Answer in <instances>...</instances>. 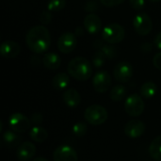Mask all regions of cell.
I'll return each instance as SVG.
<instances>
[{
  "mask_svg": "<svg viewBox=\"0 0 161 161\" xmlns=\"http://www.w3.org/2000/svg\"><path fill=\"white\" fill-rule=\"evenodd\" d=\"M29 137L32 141L39 142V143H42L44 142L47 138H48V132L45 128L39 126V125H35L33 127L30 128L29 130Z\"/></svg>",
  "mask_w": 161,
  "mask_h": 161,
  "instance_id": "19",
  "label": "cell"
},
{
  "mask_svg": "<svg viewBox=\"0 0 161 161\" xmlns=\"http://www.w3.org/2000/svg\"><path fill=\"white\" fill-rule=\"evenodd\" d=\"M83 25L87 32L91 34H96L97 32H99V30L102 27V21L99 18V16H97L96 14L90 13L85 16Z\"/></svg>",
  "mask_w": 161,
  "mask_h": 161,
  "instance_id": "15",
  "label": "cell"
},
{
  "mask_svg": "<svg viewBox=\"0 0 161 161\" xmlns=\"http://www.w3.org/2000/svg\"><path fill=\"white\" fill-rule=\"evenodd\" d=\"M140 92H141V95L143 98L150 99V98L154 97L157 94V92H158V86H157L156 83H154L152 81L145 82L141 87Z\"/></svg>",
  "mask_w": 161,
  "mask_h": 161,
  "instance_id": "22",
  "label": "cell"
},
{
  "mask_svg": "<svg viewBox=\"0 0 161 161\" xmlns=\"http://www.w3.org/2000/svg\"><path fill=\"white\" fill-rule=\"evenodd\" d=\"M129 4L133 9L141 10L144 7L145 2H144V0H129Z\"/></svg>",
  "mask_w": 161,
  "mask_h": 161,
  "instance_id": "29",
  "label": "cell"
},
{
  "mask_svg": "<svg viewBox=\"0 0 161 161\" xmlns=\"http://www.w3.org/2000/svg\"><path fill=\"white\" fill-rule=\"evenodd\" d=\"M42 62L48 70H57L61 64V58L57 53L49 52L43 56Z\"/></svg>",
  "mask_w": 161,
  "mask_h": 161,
  "instance_id": "18",
  "label": "cell"
},
{
  "mask_svg": "<svg viewBox=\"0 0 161 161\" xmlns=\"http://www.w3.org/2000/svg\"><path fill=\"white\" fill-rule=\"evenodd\" d=\"M85 120L92 125H103L108 117L107 109L100 105H92L86 108L84 112Z\"/></svg>",
  "mask_w": 161,
  "mask_h": 161,
  "instance_id": "3",
  "label": "cell"
},
{
  "mask_svg": "<svg viewBox=\"0 0 161 161\" xmlns=\"http://www.w3.org/2000/svg\"><path fill=\"white\" fill-rule=\"evenodd\" d=\"M63 101L69 108H75L81 102V96L79 92L75 89H68L63 93Z\"/></svg>",
  "mask_w": 161,
  "mask_h": 161,
  "instance_id": "17",
  "label": "cell"
},
{
  "mask_svg": "<svg viewBox=\"0 0 161 161\" xmlns=\"http://www.w3.org/2000/svg\"><path fill=\"white\" fill-rule=\"evenodd\" d=\"M66 6V0H49L47 3V9L49 11H59Z\"/></svg>",
  "mask_w": 161,
  "mask_h": 161,
  "instance_id": "26",
  "label": "cell"
},
{
  "mask_svg": "<svg viewBox=\"0 0 161 161\" xmlns=\"http://www.w3.org/2000/svg\"><path fill=\"white\" fill-rule=\"evenodd\" d=\"M153 64H154V66L157 69H158V70L161 71V52L160 53H158L154 57V58H153Z\"/></svg>",
  "mask_w": 161,
  "mask_h": 161,
  "instance_id": "32",
  "label": "cell"
},
{
  "mask_svg": "<svg viewBox=\"0 0 161 161\" xmlns=\"http://www.w3.org/2000/svg\"><path fill=\"white\" fill-rule=\"evenodd\" d=\"M39 19H40V22H41L42 24L47 25V24H49V23L52 21L53 16H52L51 12H50L49 10H47V11L42 12V14L40 15V18H39Z\"/></svg>",
  "mask_w": 161,
  "mask_h": 161,
  "instance_id": "28",
  "label": "cell"
},
{
  "mask_svg": "<svg viewBox=\"0 0 161 161\" xmlns=\"http://www.w3.org/2000/svg\"><path fill=\"white\" fill-rule=\"evenodd\" d=\"M100 2L104 6L111 8V7H116V6L121 5L122 3L125 2V0H100Z\"/></svg>",
  "mask_w": 161,
  "mask_h": 161,
  "instance_id": "30",
  "label": "cell"
},
{
  "mask_svg": "<svg viewBox=\"0 0 161 161\" xmlns=\"http://www.w3.org/2000/svg\"><path fill=\"white\" fill-rule=\"evenodd\" d=\"M150 1H152V2H158V1H160V0H150Z\"/></svg>",
  "mask_w": 161,
  "mask_h": 161,
  "instance_id": "35",
  "label": "cell"
},
{
  "mask_svg": "<svg viewBox=\"0 0 161 161\" xmlns=\"http://www.w3.org/2000/svg\"><path fill=\"white\" fill-rule=\"evenodd\" d=\"M54 161H77L76 151L69 145H60L56 148L53 155Z\"/></svg>",
  "mask_w": 161,
  "mask_h": 161,
  "instance_id": "11",
  "label": "cell"
},
{
  "mask_svg": "<svg viewBox=\"0 0 161 161\" xmlns=\"http://www.w3.org/2000/svg\"><path fill=\"white\" fill-rule=\"evenodd\" d=\"M144 102L142 96L133 93L129 95L125 102V110L131 117H139L144 111Z\"/></svg>",
  "mask_w": 161,
  "mask_h": 161,
  "instance_id": "5",
  "label": "cell"
},
{
  "mask_svg": "<svg viewBox=\"0 0 161 161\" xmlns=\"http://www.w3.org/2000/svg\"><path fill=\"white\" fill-rule=\"evenodd\" d=\"M2 141L5 146H7L8 148H17L21 144V137L19 136V133L13 131L12 129L4 132L2 136Z\"/></svg>",
  "mask_w": 161,
  "mask_h": 161,
  "instance_id": "16",
  "label": "cell"
},
{
  "mask_svg": "<svg viewBox=\"0 0 161 161\" xmlns=\"http://www.w3.org/2000/svg\"><path fill=\"white\" fill-rule=\"evenodd\" d=\"M27 47L36 54L44 53L51 44V37L48 29L43 25L32 27L25 36Z\"/></svg>",
  "mask_w": 161,
  "mask_h": 161,
  "instance_id": "1",
  "label": "cell"
},
{
  "mask_svg": "<svg viewBox=\"0 0 161 161\" xmlns=\"http://www.w3.org/2000/svg\"><path fill=\"white\" fill-rule=\"evenodd\" d=\"M150 157L155 161H161V135L153 140L149 147Z\"/></svg>",
  "mask_w": 161,
  "mask_h": 161,
  "instance_id": "21",
  "label": "cell"
},
{
  "mask_svg": "<svg viewBox=\"0 0 161 161\" xmlns=\"http://www.w3.org/2000/svg\"><path fill=\"white\" fill-rule=\"evenodd\" d=\"M8 123L10 129L17 133H24L27 131L28 129H30L32 124L30 119H28L25 115L19 112L11 114L8 118Z\"/></svg>",
  "mask_w": 161,
  "mask_h": 161,
  "instance_id": "6",
  "label": "cell"
},
{
  "mask_svg": "<svg viewBox=\"0 0 161 161\" xmlns=\"http://www.w3.org/2000/svg\"><path fill=\"white\" fill-rule=\"evenodd\" d=\"M134 75V69L132 65L126 61H122L116 64L113 69L114 78L122 83L128 82Z\"/></svg>",
  "mask_w": 161,
  "mask_h": 161,
  "instance_id": "8",
  "label": "cell"
},
{
  "mask_svg": "<svg viewBox=\"0 0 161 161\" xmlns=\"http://www.w3.org/2000/svg\"><path fill=\"white\" fill-rule=\"evenodd\" d=\"M67 70L72 77L79 81H86L90 79L92 74L90 61L82 57H76L73 58L69 62Z\"/></svg>",
  "mask_w": 161,
  "mask_h": 161,
  "instance_id": "2",
  "label": "cell"
},
{
  "mask_svg": "<svg viewBox=\"0 0 161 161\" xmlns=\"http://www.w3.org/2000/svg\"><path fill=\"white\" fill-rule=\"evenodd\" d=\"M73 134L78 138H81L83 136L86 135L87 131H88V125L86 123L84 122H78L76 124L74 125L73 128H72Z\"/></svg>",
  "mask_w": 161,
  "mask_h": 161,
  "instance_id": "25",
  "label": "cell"
},
{
  "mask_svg": "<svg viewBox=\"0 0 161 161\" xmlns=\"http://www.w3.org/2000/svg\"><path fill=\"white\" fill-rule=\"evenodd\" d=\"M98 44H99V45H97L96 47H97V48L99 49V51H101L108 58H112L115 57V55H116V50H115L114 47H112V46H110V45H108V44H105V43H103V42H100V41H98Z\"/></svg>",
  "mask_w": 161,
  "mask_h": 161,
  "instance_id": "24",
  "label": "cell"
},
{
  "mask_svg": "<svg viewBox=\"0 0 161 161\" xmlns=\"http://www.w3.org/2000/svg\"><path fill=\"white\" fill-rule=\"evenodd\" d=\"M155 45L157 46V48L161 49V32H159L155 38Z\"/></svg>",
  "mask_w": 161,
  "mask_h": 161,
  "instance_id": "33",
  "label": "cell"
},
{
  "mask_svg": "<svg viewBox=\"0 0 161 161\" xmlns=\"http://www.w3.org/2000/svg\"><path fill=\"white\" fill-rule=\"evenodd\" d=\"M77 40L76 36L71 32L63 33L58 40V48L63 54L72 53L76 47Z\"/></svg>",
  "mask_w": 161,
  "mask_h": 161,
  "instance_id": "9",
  "label": "cell"
},
{
  "mask_svg": "<svg viewBox=\"0 0 161 161\" xmlns=\"http://www.w3.org/2000/svg\"><path fill=\"white\" fill-rule=\"evenodd\" d=\"M133 26L135 31L142 36L148 35L153 28L152 19L147 13H139L134 17Z\"/></svg>",
  "mask_w": 161,
  "mask_h": 161,
  "instance_id": "7",
  "label": "cell"
},
{
  "mask_svg": "<svg viewBox=\"0 0 161 161\" xmlns=\"http://www.w3.org/2000/svg\"><path fill=\"white\" fill-rule=\"evenodd\" d=\"M110 98L111 100L115 101V102H119V101H122L125 96H126V89L125 86L121 85V84H118V85H115L111 91H110Z\"/></svg>",
  "mask_w": 161,
  "mask_h": 161,
  "instance_id": "23",
  "label": "cell"
},
{
  "mask_svg": "<svg viewBox=\"0 0 161 161\" xmlns=\"http://www.w3.org/2000/svg\"><path fill=\"white\" fill-rule=\"evenodd\" d=\"M20 45L13 41H5L0 46V54L5 58H13L19 55Z\"/></svg>",
  "mask_w": 161,
  "mask_h": 161,
  "instance_id": "14",
  "label": "cell"
},
{
  "mask_svg": "<svg viewBox=\"0 0 161 161\" xmlns=\"http://www.w3.org/2000/svg\"><path fill=\"white\" fill-rule=\"evenodd\" d=\"M106 58H107V57L101 51L98 50V52L94 55V57L92 58V62H93V64H94L95 67L100 68V67H102L105 64Z\"/></svg>",
  "mask_w": 161,
  "mask_h": 161,
  "instance_id": "27",
  "label": "cell"
},
{
  "mask_svg": "<svg viewBox=\"0 0 161 161\" xmlns=\"http://www.w3.org/2000/svg\"><path fill=\"white\" fill-rule=\"evenodd\" d=\"M30 121H31V123L33 125H41L42 123L43 118H42V116L40 113H34V114H32V116L30 118Z\"/></svg>",
  "mask_w": 161,
  "mask_h": 161,
  "instance_id": "31",
  "label": "cell"
},
{
  "mask_svg": "<svg viewBox=\"0 0 161 161\" xmlns=\"http://www.w3.org/2000/svg\"><path fill=\"white\" fill-rule=\"evenodd\" d=\"M36 154V146L30 142H24L16 148V157L20 161H29Z\"/></svg>",
  "mask_w": 161,
  "mask_h": 161,
  "instance_id": "13",
  "label": "cell"
},
{
  "mask_svg": "<svg viewBox=\"0 0 161 161\" xmlns=\"http://www.w3.org/2000/svg\"><path fill=\"white\" fill-rule=\"evenodd\" d=\"M145 132V125L140 120H131L125 126V134L130 139L142 137Z\"/></svg>",
  "mask_w": 161,
  "mask_h": 161,
  "instance_id": "12",
  "label": "cell"
},
{
  "mask_svg": "<svg viewBox=\"0 0 161 161\" xmlns=\"http://www.w3.org/2000/svg\"><path fill=\"white\" fill-rule=\"evenodd\" d=\"M32 161H48V159H46V158H42V157H40V158H37L33 159Z\"/></svg>",
  "mask_w": 161,
  "mask_h": 161,
  "instance_id": "34",
  "label": "cell"
},
{
  "mask_svg": "<svg viewBox=\"0 0 161 161\" xmlns=\"http://www.w3.org/2000/svg\"><path fill=\"white\" fill-rule=\"evenodd\" d=\"M125 31L123 25L111 23L106 25L102 32V37L104 41L109 44H117L125 39Z\"/></svg>",
  "mask_w": 161,
  "mask_h": 161,
  "instance_id": "4",
  "label": "cell"
},
{
  "mask_svg": "<svg viewBox=\"0 0 161 161\" xmlns=\"http://www.w3.org/2000/svg\"><path fill=\"white\" fill-rule=\"evenodd\" d=\"M69 83H70V77L66 73L57 74L52 80V86L57 91H62L66 89Z\"/></svg>",
  "mask_w": 161,
  "mask_h": 161,
  "instance_id": "20",
  "label": "cell"
},
{
  "mask_svg": "<svg viewBox=\"0 0 161 161\" xmlns=\"http://www.w3.org/2000/svg\"><path fill=\"white\" fill-rule=\"evenodd\" d=\"M92 86L97 92L104 93L111 86V76L107 71H99L92 78Z\"/></svg>",
  "mask_w": 161,
  "mask_h": 161,
  "instance_id": "10",
  "label": "cell"
}]
</instances>
